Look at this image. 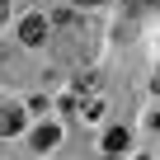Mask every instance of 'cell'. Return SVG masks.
Here are the masks:
<instances>
[{
  "label": "cell",
  "mask_w": 160,
  "mask_h": 160,
  "mask_svg": "<svg viewBox=\"0 0 160 160\" xmlns=\"http://www.w3.org/2000/svg\"><path fill=\"white\" fill-rule=\"evenodd\" d=\"M19 38H24L28 47H38V42L47 38V19H42V14H28V19L19 24Z\"/></svg>",
  "instance_id": "obj_1"
},
{
  "label": "cell",
  "mask_w": 160,
  "mask_h": 160,
  "mask_svg": "<svg viewBox=\"0 0 160 160\" xmlns=\"http://www.w3.org/2000/svg\"><path fill=\"white\" fill-rule=\"evenodd\" d=\"M24 132V108H0V137H19Z\"/></svg>",
  "instance_id": "obj_2"
},
{
  "label": "cell",
  "mask_w": 160,
  "mask_h": 160,
  "mask_svg": "<svg viewBox=\"0 0 160 160\" xmlns=\"http://www.w3.org/2000/svg\"><path fill=\"white\" fill-rule=\"evenodd\" d=\"M57 141H61L57 127H38V132H33V146H38V151H47V146H57Z\"/></svg>",
  "instance_id": "obj_3"
},
{
  "label": "cell",
  "mask_w": 160,
  "mask_h": 160,
  "mask_svg": "<svg viewBox=\"0 0 160 160\" xmlns=\"http://www.w3.org/2000/svg\"><path fill=\"white\" fill-rule=\"evenodd\" d=\"M127 141H132V137H127V127H113V132L104 137V146H108L113 155H118V151H127Z\"/></svg>",
  "instance_id": "obj_4"
},
{
  "label": "cell",
  "mask_w": 160,
  "mask_h": 160,
  "mask_svg": "<svg viewBox=\"0 0 160 160\" xmlns=\"http://www.w3.org/2000/svg\"><path fill=\"white\" fill-rule=\"evenodd\" d=\"M75 5H85V10H94V5H104V0H75Z\"/></svg>",
  "instance_id": "obj_5"
},
{
  "label": "cell",
  "mask_w": 160,
  "mask_h": 160,
  "mask_svg": "<svg viewBox=\"0 0 160 160\" xmlns=\"http://www.w3.org/2000/svg\"><path fill=\"white\" fill-rule=\"evenodd\" d=\"M5 14H10V0H0V24H5Z\"/></svg>",
  "instance_id": "obj_6"
},
{
  "label": "cell",
  "mask_w": 160,
  "mask_h": 160,
  "mask_svg": "<svg viewBox=\"0 0 160 160\" xmlns=\"http://www.w3.org/2000/svg\"><path fill=\"white\" fill-rule=\"evenodd\" d=\"M151 127H160V113H155V118H151Z\"/></svg>",
  "instance_id": "obj_7"
},
{
  "label": "cell",
  "mask_w": 160,
  "mask_h": 160,
  "mask_svg": "<svg viewBox=\"0 0 160 160\" xmlns=\"http://www.w3.org/2000/svg\"><path fill=\"white\" fill-rule=\"evenodd\" d=\"M146 5H155V0H146Z\"/></svg>",
  "instance_id": "obj_8"
}]
</instances>
